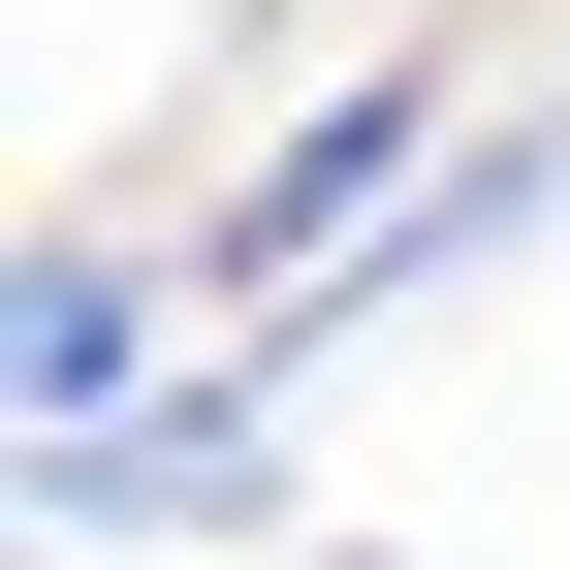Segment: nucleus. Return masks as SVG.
<instances>
[{
    "label": "nucleus",
    "mask_w": 570,
    "mask_h": 570,
    "mask_svg": "<svg viewBox=\"0 0 570 570\" xmlns=\"http://www.w3.org/2000/svg\"><path fill=\"white\" fill-rule=\"evenodd\" d=\"M285 508V381H159L96 444H32V570H223Z\"/></svg>",
    "instance_id": "obj_1"
},
{
    "label": "nucleus",
    "mask_w": 570,
    "mask_h": 570,
    "mask_svg": "<svg viewBox=\"0 0 570 570\" xmlns=\"http://www.w3.org/2000/svg\"><path fill=\"white\" fill-rule=\"evenodd\" d=\"M0 381H32V444H96V412H159V254H32V317H0Z\"/></svg>",
    "instance_id": "obj_2"
}]
</instances>
